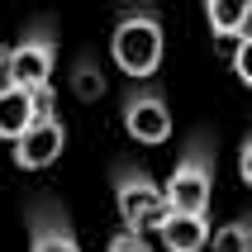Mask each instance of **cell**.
<instances>
[{"mask_svg":"<svg viewBox=\"0 0 252 252\" xmlns=\"http://www.w3.org/2000/svg\"><path fill=\"white\" fill-rule=\"evenodd\" d=\"M210 248L214 252H252V210L233 214L224 228H214V233H210Z\"/></svg>","mask_w":252,"mask_h":252,"instance_id":"obj_11","label":"cell"},{"mask_svg":"<svg viewBox=\"0 0 252 252\" xmlns=\"http://www.w3.org/2000/svg\"><path fill=\"white\" fill-rule=\"evenodd\" d=\"M238 176H243V186L252 190V128H248V138H243V148H238Z\"/></svg>","mask_w":252,"mask_h":252,"instance_id":"obj_15","label":"cell"},{"mask_svg":"<svg viewBox=\"0 0 252 252\" xmlns=\"http://www.w3.org/2000/svg\"><path fill=\"white\" fill-rule=\"evenodd\" d=\"M62 148H67V124L57 119V110H48L14 138V167L19 171H43L62 157Z\"/></svg>","mask_w":252,"mask_h":252,"instance_id":"obj_7","label":"cell"},{"mask_svg":"<svg viewBox=\"0 0 252 252\" xmlns=\"http://www.w3.org/2000/svg\"><path fill=\"white\" fill-rule=\"evenodd\" d=\"M53 67H57V38H53V29H43V24H33L5 53V81L24 86L33 95H53Z\"/></svg>","mask_w":252,"mask_h":252,"instance_id":"obj_4","label":"cell"},{"mask_svg":"<svg viewBox=\"0 0 252 252\" xmlns=\"http://www.w3.org/2000/svg\"><path fill=\"white\" fill-rule=\"evenodd\" d=\"M233 43H238V48H233V76H238V81L252 91V24L243 29Z\"/></svg>","mask_w":252,"mask_h":252,"instance_id":"obj_13","label":"cell"},{"mask_svg":"<svg viewBox=\"0 0 252 252\" xmlns=\"http://www.w3.org/2000/svg\"><path fill=\"white\" fill-rule=\"evenodd\" d=\"M200 5H205V19L219 38H238L252 24V0H200Z\"/></svg>","mask_w":252,"mask_h":252,"instance_id":"obj_10","label":"cell"},{"mask_svg":"<svg viewBox=\"0 0 252 252\" xmlns=\"http://www.w3.org/2000/svg\"><path fill=\"white\" fill-rule=\"evenodd\" d=\"M48 110H53V95H33V91H24V86H14V81H0V138L14 143Z\"/></svg>","mask_w":252,"mask_h":252,"instance_id":"obj_8","label":"cell"},{"mask_svg":"<svg viewBox=\"0 0 252 252\" xmlns=\"http://www.w3.org/2000/svg\"><path fill=\"white\" fill-rule=\"evenodd\" d=\"M210 214H186V210H167V219L157 224V238L167 252H200L210 248Z\"/></svg>","mask_w":252,"mask_h":252,"instance_id":"obj_9","label":"cell"},{"mask_svg":"<svg viewBox=\"0 0 252 252\" xmlns=\"http://www.w3.org/2000/svg\"><path fill=\"white\" fill-rule=\"evenodd\" d=\"M24 228H29V252H81L67 210H62L53 195H33L29 200Z\"/></svg>","mask_w":252,"mask_h":252,"instance_id":"obj_6","label":"cell"},{"mask_svg":"<svg viewBox=\"0 0 252 252\" xmlns=\"http://www.w3.org/2000/svg\"><path fill=\"white\" fill-rule=\"evenodd\" d=\"M71 91H76V100H100L105 95V76H100V62L91 53L71 62Z\"/></svg>","mask_w":252,"mask_h":252,"instance_id":"obj_12","label":"cell"},{"mask_svg":"<svg viewBox=\"0 0 252 252\" xmlns=\"http://www.w3.org/2000/svg\"><path fill=\"white\" fill-rule=\"evenodd\" d=\"M110 186H114V210H119V219H124V228H138V233H148L157 224L167 219V190L148 176L143 167H128V162H119V167L110 171Z\"/></svg>","mask_w":252,"mask_h":252,"instance_id":"obj_3","label":"cell"},{"mask_svg":"<svg viewBox=\"0 0 252 252\" xmlns=\"http://www.w3.org/2000/svg\"><path fill=\"white\" fill-rule=\"evenodd\" d=\"M167 205L186 214H210V195H214V138L210 133H195V138L181 148L176 167L167 176Z\"/></svg>","mask_w":252,"mask_h":252,"instance_id":"obj_2","label":"cell"},{"mask_svg":"<svg viewBox=\"0 0 252 252\" xmlns=\"http://www.w3.org/2000/svg\"><path fill=\"white\" fill-rule=\"evenodd\" d=\"M119 114H124V133L133 143L157 148V143L171 138V105H167V95H162L153 81H133V86H128Z\"/></svg>","mask_w":252,"mask_h":252,"instance_id":"obj_5","label":"cell"},{"mask_svg":"<svg viewBox=\"0 0 252 252\" xmlns=\"http://www.w3.org/2000/svg\"><path fill=\"white\" fill-rule=\"evenodd\" d=\"M105 252H153V243L143 238L138 228H119V233L110 238V248H105Z\"/></svg>","mask_w":252,"mask_h":252,"instance_id":"obj_14","label":"cell"},{"mask_svg":"<svg viewBox=\"0 0 252 252\" xmlns=\"http://www.w3.org/2000/svg\"><path fill=\"white\" fill-rule=\"evenodd\" d=\"M162 53H167V33H162V19L148 0H133L119 19H114L110 33V57L114 67L133 76V81H153L157 67H162Z\"/></svg>","mask_w":252,"mask_h":252,"instance_id":"obj_1","label":"cell"},{"mask_svg":"<svg viewBox=\"0 0 252 252\" xmlns=\"http://www.w3.org/2000/svg\"><path fill=\"white\" fill-rule=\"evenodd\" d=\"M5 53H10V48H0V71H5Z\"/></svg>","mask_w":252,"mask_h":252,"instance_id":"obj_16","label":"cell"}]
</instances>
